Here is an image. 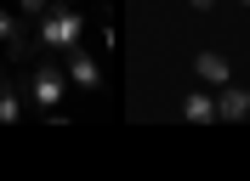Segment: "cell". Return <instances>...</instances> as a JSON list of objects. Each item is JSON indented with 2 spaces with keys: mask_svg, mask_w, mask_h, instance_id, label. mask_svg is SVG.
<instances>
[{
  "mask_svg": "<svg viewBox=\"0 0 250 181\" xmlns=\"http://www.w3.org/2000/svg\"><path fill=\"white\" fill-rule=\"evenodd\" d=\"M6 34H12V23H6V17H0V40H6Z\"/></svg>",
  "mask_w": 250,
  "mask_h": 181,
  "instance_id": "52a82bcc",
  "label": "cell"
},
{
  "mask_svg": "<svg viewBox=\"0 0 250 181\" xmlns=\"http://www.w3.org/2000/svg\"><path fill=\"white\" fill-rule=\"evenodd\" d=\"M23 6H40V0H23Z\"/></svg>",
  "mask_w": 250,
  "mask_h": 181,
  "instance_id": "9c48e42d",
  "label": "cell"
},
{
  "mask_svg": "<svg viewBox=\"0 0 250 181\" xmlns=\"http://www.w3.org/2000/svg\"><path fill=\"white\" fill-rule=\"evenodd\" d=\"M34 102H40V108H57V102H62V79L51 74V68L34 74Z\"/></svg>",
  "mask_w": 250,
  "mask_h": 181,
  "instance_id": "7a4b0ae2",
  "label": "cell"
},
{
  "mask_svg": "<svg viewBox=\"0 0 250 181\" xmlns=\"http://www.w3.org/2000/svg\"><path fill=\"white\" fill-rule=\"evenodd\" d=\"M193 68H199V79H210V85H222V79H228V62H222L216 51H199V62H193Z\"/></svg>",
  "mask_w": 250,
  "mask_h": 181,
  "instance_id": "3957f363",
  "label": "cell"
},
{
  "mask_svg": "<svg viewBox=\"0 0 250 181\" xmlns=\"http://www.w3.org/2000/svg\"><path fill=\"white\" fill-rule=\"evenodd\" d=\"M46 40H51V45H74V40H80V17H74V12H51V17H46Z\"/></svg>",
  "mask_w": 250,
  "mask_h": 181,
  "instance_id": "6da1fadb",
  "label": "cell"
},
{
  "mask_svg": "<svg viewBox=\"0 0 250 181\" xmlns=\"http://www.w3.org/2000/svg\"><path fill=\"white\" fill-rule=\"evenodd\" d=\"M182 113H188L193 125H205L210 113H216V96H188V102H182Z\"/></svg>",
  "mask_w": 250,
  "mask_h": 181,
  "instance_id": "5b68a950",
  "label": "cell"
},
{
  "mask_svg": "<svg viewBox=\"0 0 250 181\" xmlns=\"http://www.w3.org/2000/svg\"><path fill=\"white\" fill-rule=\"evenodd\" d=\"M193 6H199V12H210V6H216V0H193Z\"/></svg>",
  "mask_w": 250,
  "mask_h": 181,
  "instance_id": "ba28073f",
  "label": "cell"
},
{
  "mask_svg": "<svg viewBox=\"0 0 250 181\" xmlns=\"http://www.w3.org/2000/svg\"><path fill=\"white\" fill-rule=\"evenodd\" d=\"M74 79H80L85 90L97 85V62H91V57H80V51H74Z\"/></svg>",
  "mask_w": 250,
  "mask_h": 181,
  "instance_id": "8992f818",
  "label": "cell"
},
{
  "mask_svg": "<svg viewBox=\"0 0 250 181\" xmlns=\"http://www.w3.org/2000/svg\"><path fill=\"white\" fill-rule=\"evenodd\" d=\"M216 113H228V119H245V113H250V96H245V90H222Z\"/></svg>",
  "mask_w": 250,
  "mask_h": 181,
  "instance_id": "277c9868",
  "label": "cell"
}]
</instances>
